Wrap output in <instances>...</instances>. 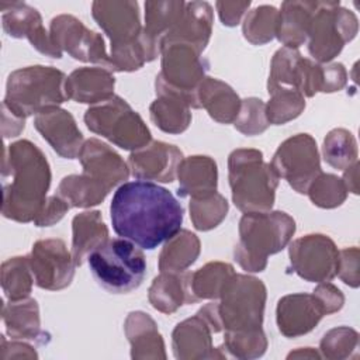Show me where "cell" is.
I'll return each instance as SVG.
<instances>
[{
    "label": "cell",
    "mask_w": 360,
    "mask_h": 360,
    "mask_svg": "<svg viewBox=\"0 0 360 360\" xmlns=\"http://www.w3.org/2000/svg\"><path fill=\"white\" fill-rule=\"evenodd\" d=\"M110 217L120 238L152 250L181 229L183 207L167 188L134 180L122 183L114 193Z\"/></svg>",
    "instance_id": "cell-1"
},
{
    "label": "cell",
    "mask_w": 360,
    "mask_h": 360,
    "mask_svg": "<svg viewBox=\"0 0 360 360\" xmlns=\"http://www.w3.org/2000/svg\"><path fill=\"white\" fill-rule=\"evenodd\" d=\"M4 218L32 222L46 201L51 167L42 150L28 139L7 145L1 162Z\"/></svg>",
    "instance_id": "cell-2"
},
{
    "label": "cell",
    "mask_w": 360,
    "mask_h": 360,
    "mask_svg": "<svg viewBox=\"0 0 360 360\" xmlns=\"http://www.w3.org/2000/svg\"><path fill=\"white\" fill-rule=\"evenodd\" d=\"M294 232L295 221L287 212H246L239 221V240L233 248V257L245 271H263L269 256L281 252Z\"/></svg>",
    "instance_id": "cell-3"
},
{
    "label": "cell",
    "mask_w": 360,
    "mask_h": 360,
    "mask_svg": "<svg viewBox=\"0 0 360 360\" xmlns=\"http://www.w3.org/2000/svg\"><path fill=\"white\" fill-rule=\"evenodd\" d=\"M228 179L232 201L246 212L271 211L280 177L259 149L239 148L228 158Z\"/></svg>",
    "instance_id": "cell-4"
},
{
    "label": "cell",
    "mask_w": 360,
    "mask_h": 360,
    "mask_svg": "<svg viewBox=\"0 0 360 360\" xmlns=\"http://www.w3.org/2000/svg\"><path fill=\"white\" fill-rule=\"evenodd\" d=\"M65 83L66 75L53 66L20 68L8 75L3 103L22 118L37 115L68 100Z\"/></svg>",
    "instance_id": "cell-5"
},
{
    "label": "cell",
    "mask_w": 360,
    "mask_h": 360,
    "mask_svg": "<svg viewBox=\"0 0 360 360\" xmlns=\"http://www.w3.org/2000/svg\"><path fill=\"white\" fill-rule=\"evenodd\" d=\"M96 281L111 294L136 290L146 274V259L139 246L125 238H108L87 257Z\"/></svg>",
    "instance_id": "cell-6"
},
{
    "label": "cell",
    "mask_w": 360,
    "mask_h": 360,
    "mask_svg": "<svg viewBox=\"0 0 360 360\" xmlns=\"http://www.w3.org/2000/svg\"><path fill=\"white\" fill-rule=\"evenodd\" d=\"M201 53L195 46L181 41L162 44V69L155 80L156 96H176L190 108H200L197 89L208 69V62Z\"/></svg>",
    "instance_id": "cell-7"
},
{
    "label": "cell",
    "mask_w": 360,
    "mask_h": 360,
    "mask_svg": "<svg viewBox=\"0 0 360 360\" xmlns=\"http://www.w3.org/2000/svg\"><path fill=\"white\" fill-rule=\"evenodd\" d=\"M84 124L91 132L125 150L134 152L152 141L150 131L141 115L115 94L90 105L84 112Z\"/></svg>",
    "instance_id": "cell-8"
},
{
    "label": "cell",
    "mask_w": 360,
    "mask_h": 360,
    "mask_svg": "<svg viewBox=\"0 0 360 360\" xmlns=\"http://www.w3.org/2000/svg\"><path fill=\"white\" fill-rule=\"evenodd\" d=\"M266 285L248 274H233L225 284L218 302V315L225 332H242L262 328Z\"/></svg>",
    "instance_id": "cell-9"
},
{
    "label": "cell",
    "mask_w": 360,
    "mask_h": 360,
    "mask_svg": "<svg viewBox=\"0 0 360 360\" xmlns=\"http://www.w3.org/2000/svg\"><path fill=\"white\" fill-rule=\"evenodd\" d=\"M357 31L359 21L353 11L339 1H316L307 38L308 52L315 62L329 63L354 39Z\"/></svg>",
    "instance_id": "cell-10"
},
{
    "label": "cell",
    "mask_w": 360,
    "mask_h": 360,
    "mask_svg": "<svg viewBox=\"0 0 360 360\" xmlns=\"http://www.w3.org/2000/svg\"><path fill=\"white\" fill-rule=\"evenodd\" d=\"M270 165L300 194H307L311 183L322 173L318 146L309 134H297L281 142Z\"/></svg>",
    "instance_id": "cell-11"
},
{
    "label": "cell",
    "mask_w": 360,
    "mask_h": 360,
    "mask_svg": "<svg viewBox=\"0 0 360 360\" xmlns=\"http://www.w3.org/2000/svg\"><path fill=\"white\" fill-rule=\"evenodd\" d=\"M288 257L292 271L305 281H330L338 274L339 250L326 235L309 233L292 240Z\"/></svg>",
    "instance_id": "cell-12"
},
{
    "label": "cell",
    "mask_w": 360,
    "mask_h": 360,
    "mask_svg": "<svg viewBox=\"0 0 360 360\" xmlns=\"http://www.w3.org/2000/svg\"><path fill=\"white\" fill-rule=\"evenodd\" d=\"M49 34L53 44L73 59L97 63L110 70V55L105 51L100 34L89 30L79 18L70 14H59L51 20Z\"/></svg>",
    "instance_id": "cell-13"
},
{
    "label": "cell",
    "mask_w": 360,
    "mask_h": 360,
    "mask_svg": "<svg viewBox=\"0 0 360 360\" xmlns=\"http://www.w3.org/2000/svg\"><path fill=\"white\" fill-rule=\"evenodd\" d=\"M35 284L48 291H59L70 285L75 277V260L62 239H39L28 255Z\"/></svg>",
    "instance_id": "cell-14"
},
{
    "label": "cell",
    "mask_w": 360,
    "mask_h": 360,
    "mask_svg": "<svg viewBox=\"0 0 360 360\" xmlns=\"http://www.w3.org/2000/svg\"><path fill=\"white\" fill-rule=\"evenodd\" d=\"M1 25L11 38H27L30 44L41 53L49 58H62V51L53 44L51 34L42 24L39 11L25 3H0Z\"/></svg>",
    "instance_id": "cell-15"
},
{
    "label": "cell",
    "mask_w": 360,
    "mask_h": 360,
    "mask_svg": "<svg viewBox=\"0 0 360 360\" xmlns=\"http://www.w3.org/2000/svg\"><path fill=\"white\" fill-rule=\"evenodd\" d=\"M181 150L162 141H150L148 145L131 152L128 156L129 173L136 180L172 183L177 177L183 160Z\"/></svg>",
    "instance_id": "cell-16"
},
{
    "label": "cell",
    "mask_w": 360,
    "mask_h": 360,
    "mask_svg": "<svg viewBox=\"0 0 360 360\" xmlns=\"http://www.w3.org/2000/svg\"><path fill=\"white\" fill-rule=\"evenodd\" d=\"M91 14L97 25L110 38L111 46L135 42L143 28L136 1L97 0L91 4Z\"/></svg>",
    "instance_id": "cell-17"
},
{
    "label": "cell",
    "mask_w": 360,
    "mask_h": 360,
    "mask_svg": "<svg viewBox=\"0 0 360 360\" xmlns=\"http://www.w3.org/2000/svg\"><path fill=\"white\" fill-rule=\"evenodd\" d=\"M325 315L323 305L314 292L284 295L278 300L276 308L277 328L285 338L309 333Z\"/></svg>",
    "instance_id": "cell-18"
},
{
    "label": "cell",
    "mask_w": 360,
    "mask_h": 360,
    "mask_svg": "<svg viewBox=\"0 0 360 360\" xmlns=\"http://www.w3.org/2000/svg\"><path fill=\"white\" fill-rule=\"evenodd\" d=\"M77 158L83 167L82 173L107 190L125 183L131 174L128 163L111 146L97 138L84 141Z\"/></svg>",
    "instance_id": "cell-19"
},
{
    "label": "cell",
    "mask_w": 360,
    "mask_h": 360,
    "mask_svg": "<svg viewBox=\"0 0 360 360\" xmlns=\"http://www.w3.org/2000/svg\"><path fill=\"white\" fill-rule=\"evenodd\" d=\"M34 127L60 158L75 159L79 156L84 141L69 111L59 107L45 110L35 115Z\"/></svg>",
    "instance_id": "cell-20"
},
{
    "label": "cell",
    "mask_w": 360,
    "mask_h": 360,
    "mask_svg": "<svg viewBox=\"0 0 360 360\" xmlns=\"http://www.w3.org/2000/svg\"><path fill=\"white\" fill-rule=\"evenodd\" d=\"M212 333H215L214 328L200 312L181 321L172 333L174 357L180 360L226 359L221 352L222 347L212 346Z\"/></svg>",
    "instance_id": "cell-21"
},
{
    "label": "cell",
    "mask_w": 360,
    "mask_h": 360,
    "mask_svg": "<svg viewBox=\"0 0 360 360\" xmlns=\"http://www.w3.org/2000/svg\"><path fill=\"white\" fill-rule=\"evenodd\" d=\"M186 3L174 0L146 1L145 27L141 32V44L146 53V60L152 62L160 55L162 42L169 31L179 22Z\"/></svg>",
    "instance_id": "cell-22"
},
{
    "label": "cell",
    "mask_w": 360,
    "mask_h": 360,
    "mask_svg": "<svg viewBox=\"0 0 360 360\" xmlns=\"http://www.w3.org/2000/svg\"><path fill=\"white\" fill-rule=\"evenodd\" d=\"M115 77L105 68L75 69L65 83L68 100L83 104H98L114 96Z\"/></svg>",
    "instance_id": "cell-23"
},
{
    "label": "cell",
    "mask_w": 360,
    "mask_h": 360,
    "mask_svg": "<svg viewBox=\"0 0 360 360\" xmlns=\"http://www.w3.org/2000/svg\"><path fill=\"white\" fill-rule=\"evenodd\" d=\"M214 11L207 1H188L179 22L169 31L163 42L181 41L195 46L200 52L205 49L212 34Z\"/></svg>",
    "instance_id": "cell-24"
},
{
    "label": "cell",
    "mask_w": 360,
    "mask_h": 360,
    "mask_svg": "<svg viewBox=\"0 0 360 360\" xmlns=\"http://www.w3.org/2000/svg\"><path fill=\"white\" fill-rule=\"evenodd\" d=\"M347 83V72L342 63H318L301 56L297 66V90L304 97L316 93H333L342 90Z\"/></svg>",
    "instance_id": "cell-25"
},
{
    "label": "cell",
    "mask_w": 360,
    "mask_h": 360,
    "mask_svg": "<svg viewBox=\"0 0 360 360\" xmlns=\"http://www.w3.org/2000/svg\"><path fill=\"white\" fill-rule=\"evenodd\" d=\"M180 197L202 198L217 191L218 169L212 158L194 155L184 158L177 170Z\"/></svg>",
    "instance_id": "cell-26"
},
{
    "label": "cell",
    "mask_w": 360,
    "mask_h": 360,
    "mask_svg": "<svg viewBox=\"0 0 360 360\" xmlns=\"http://www.w3.org/2000/svg\"><path fill=\"white\" fill-rule=\"evenodd\" d=\"M200 108L219 124H232L240 110V98L225 82L205 76L197 89Z\"/></svg>",
    "instance_id": "cell-27"
},
{
    "label": "cell",
    "mask_w": 360,
    "mask_h": 360,
    "mask_svg": "<svg viewBox=\"0 0 360 360\" xmlns=\"http://www.w3.org/2000/svg\"><path fill=\"white\" fill-rule=\"evenodd\" d=\"M124 330L131 345L132 359H166L165 343L156 322L142 311L128 314Z\"/></svg>",
    "instance_id": "cell-28"
},
{
    "label": "cell",
    "mask_w": 360,
    "mask_h": 360,
    "mask_svg": "<svg viewBox=\"0 0 360 360\" xmlns=\"http://www.w3.org/2000/svg\"><path fill=\"white\" fill-rule=\"evenodd\" d=\"M315 8L316 1H283L278 11L276 38L285 48L298 49L308 38V31Z\"/></svg>",
    "instance_id": "cell-29"
},
{
    "label": "cell",
    "mask_w": 360,
    "mask_h": 360,
    "mask_svg": "<svg viewBox=\"0 0 360 360\" xmlns=\"http://www.w3.org/2000/svg\"><path fill=\"white\" fill-rule=\"evenodd\" d=\"M108 239V228L100 211H84L72 221V256L82 266L89 255Z\"/></svg>",
    "instance_id": "cell-30"
},
{
    "label": "cell",
    "mask_w": 360,
    "mask_h": 360,
    "mask_svg": "<svg viewBox=\"0 0 360 360\" xmlns=\"http://www.w3.org/2000/svg\"><path fill=\"white\" fill-rule=\"evenodd\" d=\"M1 318L6 332L11 339L37 340L42 335L39 307L34 298H24L3 304Z\"/></svg>",
    "instance_id": "cell-31"
},
{
    "label": "cell",
    "mask_w": 360,
    "mask_h": 360,
    "mask_svg": "<svg viewBox=\"0 0 360 360\" xmlns=\"http://www.w3.org/2000/svg\"><path fill=\"white\" fill-rule=\"evenodd\" d=\"M233 274L232 264L224 262H210L195 271H187L190 304L219 298L225 284Z\"/></svg>",
    "instance_id": "cell-32"
},
{
    "label": "cell",
    "mask_w": 360,
    "mask_h": 360,
    "mask_svg": "<svg viewBox=\"0 0 360 360\" xmlns=\"http://www.w3.org/2000/svg\"><path fill=\"white\" fill-rule=\"evenodd\" d=\"M148 300L150 305L162 314H173L181 305L190 304L187 288V271H160L149 287Z\"/></svg>",
    "instance_id": "cell-33"
},
{
    "label": "cell",
    "mask_w": 360,
    "mask_h": 360,
    "mask_svg": "<svg viewBox=\"0 0 360 360\" xmlns=\"http://www.w3.org/2000/svg\"><path fill=\"white\" fill-rule=\"evenodd\" d=\"M200 250L201 243L197 235L187 229H180L165 242L159 255L158 267L160 271L183 273L197 260Z\"/></svg>",
    "instance_id": "cell-34"
},
{
    "label": "cell",
    "mask_w": 360,
    "mask_h": 360,
    "mask_svg": "<svg viewBox=\"0 0 360 360\" xmlns=\"http://www.w3.org/2000/svg\"><path fill=\"white\" fill-rule=\"evenodd\" d=\"M152 122L167 134H181L191 122L190 107L179 97L170 94L158 96L149 105Z\"/></svg>",
    "instance_id": "cell-35"
},
{
    "label": "cell",
    "mask_w": 360,
    "mask_h": 360,
    "mask_svg": "<svg viewBox=\"0 0 360 360\" xmlns=\"http://www.w3.org/2000/svg\"><path fill=\"white\" fill-rule=\"evenodd\" d=\"M110 190L101 184L90 180L83 173L65 176L56 190V194L62 197L69 205L76 208H90L104 201Z\"/></svg>",
    "instance_id": "cell-36"
},
{
    "label": "cell",
    "mask_w": 360,
    "mask_h": 360,
    "mask_svg": "<svg viewBox=\"0 0 360 360\" xmlns=\"http://www.w3.org/2000/svg\"><path fill=\"white\" fill-rule=\"evenodd\" d=\"M34 283L28 256H15L3 262L1 288L8 301L28 298Z\"/></svg>",
    "instance_id": "cell-37"
},
{
    "label": "cell",
    "mask_w": 360,
    "mask_h": 360,
    "mask_svg": "<svg viewBox=\"0 0 360 360\" xmlns=\"http://www.w3.org/2000/svg\"><path fill=\"white\" fill-rule=\"evenodd\" d=\"M325 162L338 170H345L357 162L359 150L353 134L345 128H335L328 132L322 145Z\"/></svg>",
    "instance_id": "cell-38"
},
{
    "label": "cell",
    "mask_w": 360,
    "mask_h": 360,
    "mask_svg": "<svg viewBox=\"0 0 360 360\" xmlns=\"http://www.w3.org/2000/svg\"><path fill=\"white\" fill-rule=\"evenodd\" d=\"M278 10L273 6H259L250 10L242 24V34L252 45H264L276 38Z\"/></svg>",
    "instance_id": "cell-39"
},
{
    "label": "cell",
    "mask_w": 360,
    "mask_h": 360,
    "mask_svg": "<svg viewBox=\"0 0 360 360\" xmlns=\"http://www.w3.org/2000/svg\"><path fill=\"white\" fill-rule=\"evenodd\" d=\"M228 201L219 193L202 198H190V218L195 229L211 231L217 228L228 214Z\"/></svg>",
    "instance_id": "cell-40"
},
{
    "label": "cell",
    "mask_w": 360,
    "mask_h": 360,
    "mask_svg": "<svg viewBox=\"0 0 360 360\" xmlns=\"http://www.w3.org/2000/svg\"><path fill=\"white\" fill-rule=\"evenodd\" d=\"M270 100L266 104V115L270 124L283 125L295 120L305 108V97L294 89H277L269 93Z\"/></svg>",
    "instance_id": "cell-41"
},
{
    "label": "cell",
    "mask_w": 360,
    "mask_h": 360,
    "mask_svg": "<svg viewBox=\"0 0 360 360\" xmlns=\"http://www.w3.org/2000/svg\"><path fill=\"white\" fill-rule=\"evenodd\" d=\"M301 59V53L298 49L291 48H280L273 55L270 63V75L267 80V91L271 93L277 89H294L297 79V66Z\"/></svg>",
    "instance_id": "cell-42"
},
{
    "label": "cell",
    "mask_w": 360,
    "mask_h": 360,
    "mask_svg": "<svg viewBox=\"0 0 360 360\" xmlns=\"http://www.w3.org/2000/svg\"><path fill=\"white\" fill-rule=\"evenodd\" d=\"M347 193L343 180L330 173H319L307 190L311 202L326 210L342 205Z\"/></svg>",
    "instance_id": "cell-43"
},
{
    "label": "cell",
    "mask_w": 360,
    "mask_h": 360,
    "mask_svg": "<svg viewBox=\"0 0 360 360\" xmlns=\"http://www.w3.org/2000/svg\"><path fill=\"white\" fill-rule=\"evenodd\" d=\"M224 349L236 359H256L264 354L267 339L262 328L242 332H225Z\"/></svg>",
    "instance_id": "cell-44"
},
{
    "label": "cell",
    "mask_w": 360,
    "mask_h": 360,
    "mask_svg": "<svg viewBox=\"0 0 360 360\" xmlns=\"http://www.w3.org/2000/svg\"><path fill=\"white\" fill-rule=\"evenodd\" d=\"M359 347V333L347 326H338L328 330L319 345L322 356L330 360L352 357Z\"/></svg>",
    "instance_id": "cell-45"
},
{
    "label": "cell",
    "mask_w": 360,
    "mask_h": 360,
    "mask_svg": "<svg viewBox=\"0 0 360 360\" xmlns=\"http://www.w3.org/2000/svg\"><path fill=\"white\" fill-rule=\"evenodd\" d=\"M235 128L249 136L264 132L270 122L266 115V104L257 97H248L240 101V110L233 121Z\"/></svg>",
    "instance_id": "cell-46"
},
{
    "label": "cell",
    "mask_w": 360,
    "mask_h": 360,
    "mask_svg": "<svg viewBox=\"0 0 360 360\" xmlns=\"http://www.w3.org/2000/svg\"><path fill=\"white\" fill-rule=\"evenodd\" d=\"M359 257H360V252H359V248L356 246L345 248L339 250V264H338L336 276H339L345 284L353 288H357L360 284Z\"/></svg>",
    "instance_id": "cell-47"
},
{
    "label": "cell",
    "mask_w": 360,
    "mask_h": 360,
    "mask_svg": "<svg viewBox=\"0 0 360 360\" xmlns=\"http://www.w3.org/2000/svg\"><path fill=\"white\" fill-rule=\"evenodd\" d=\"M70 205L58 194H53L46 198L45 204L34 218L35 226H51L56 222H59L65 214L69 211Z\"/></svg>",
    "instance_id": "cell-48"
},
{
    "label": "cell",
    "mask_w": 360,
    "mask_h": 360,
    "mask_svg": "<svg viewBox=\"0 0 360 360\" xmlns=\"http://www.w3.org/2000/svg\"><path fill=\"white\" fill-rule=\"evenodd\" d=\"M312 292L318 297V300L323 305L326 315L340 311L345 304V297H343L342 291L329 281L318 283V285L315 287V290Z\"/></svg>",
    "instance_id": "cell-49"
},
{
    "label": "cell",
    "mask_w": 360,
    "mask_h": 360,
    "mask_svg": "<svg viewBox=\"0 0 360 360\" xmlns=\"http://www.w3.org/2000/svg\"><path fill=\"white\" fill-rule=\"evenodd\" d=\"M215 7L224 25L236 27L250 7V1H217Z\"/></svg>",
    "instance_id": "cell-50"
},
{
    "label": "cell",
    "mask_w": 360,
    "mask_h": 360,
    "mask_svg": "<svg viewBox=\"0 0 360 360\" xmlns=\"http://www.w3.org/2000/svg\"><path fill=\"white\" fill-rule=\"evenodd\" d=\"M1 359H37L38 354L35 353L34 347L13 339L11 342H7L4 336H1Z\"/></svg>",
    "instance_id": "cell-51"
},
{
    "label": "cell",
    "mask_w": 360,
    "mask_h": 360,
    "mask_svg": "<svg viewBox=\"0 0 360 360\" xmlns=\"http://www.w3.org/2000/svg\"><path fill=\"white\" fill-rule=\"evenodd\" d=\"M1 131L4 139L14 138L24 131L25 127V118L17 115L14 111H11L4 103H1Z\"/></svg>",
    "instance_id": "cell-52"
},
{
    "label": "cell",
    "mask_w": 360,
    "mask_h": 360,
    "mask_svg": "<svg viewBox=\"0 0 360 360\" xmlns=\"http://www.w3.org/2000/svg\"><path fill=\"white\" fill-rule=\"evenodd\" d=\"M359 162H354L353 165L346 167L342 179L347 191L353 194H359Z\"/></svg>",
    "instance_id": "cell-53"
},
{
    "label": "cell",
    "mask_w": 360,
    "mask_h": 360,
    "mask_svg": "<svg viewBox=\"0 0 360 360\" xmlns=\"http://www.w3.org/2000/svg\"><path fill=\"white\" fill-rule=\"evenodd\" d=\"M291 357H321L316 352L312 350V347H305V350H302V347L298 352H291L288 354V359Z\"/></svg>",
    "instance_id": "cell-54"
}]
</instances>
